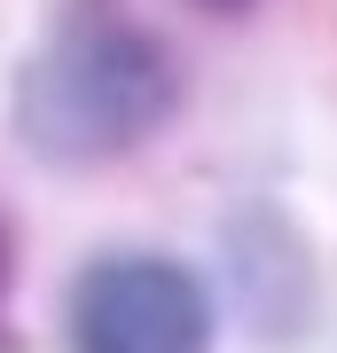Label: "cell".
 I'll use <instances>...</instances> for the list:
<instances>
[{"label":"cell","mask_w":337,"mask_h":353,"mask_svg":"<svg viewBox=\"0 0 337 353\" xmlns=\"http://www.w3.org/2000/svg\"><path fill=\"white\" fill-rule=\"evenodd\" d=\"M181 102V71L150 24L110 0H79L16 63L8 126L48 165H110L141 150Z\"/></svg>","instance_id":"cell-1"},{"label":"cell","mask_w":337,"mask_h":353,"mask_svg":"<svg viewBox=\"0 0 337 353\" xmlns=\"http://www.w3.org/2000/svg\"><path fill=\"white\" fill-rule=\"evenodd\" d=\"M196 8H251V0H196Z\"/></svg>","instance_id":"cell-4"},{"label":"cell","mask_w":337,"mask_h":353,"mask_svg":"<svg viewBox=\"0 0 337 353\" xmlns=\"http://www.w3.org/2000/svg\"><path fill=\"white\" fill-rule=\"evenodd\" d=\"M8 275H16V259H8V236H0V353L16 345V330H8Z\"/></svg>","instance_id":"cell-3"},{"label":"cell","mask_w":337,"mask_h":353,"mask_svg":"<svg viewBox=\"0 0 337 353\" xmlns=\"http://www.w3.org/2000/svg\"><path fill=\"white\" fill-rule=\"evenodd\" d=\"M63 330L71 353H212V290L165 252H110L79 267Z\"/></svg>","instance_id":"cell-2"}]
</instances>
